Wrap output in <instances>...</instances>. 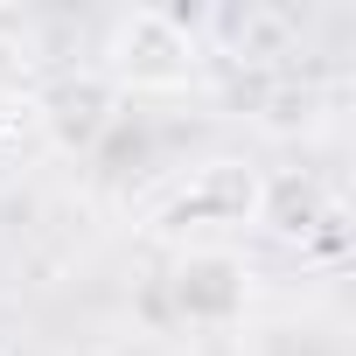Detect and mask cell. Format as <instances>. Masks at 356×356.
Masks as SVG:
<instances>
[{
  "mask_svg": "<svg viewBox=\"0 0 356 356\" xmlns=\"http://www.w3.org/2000/svg\"><path fill=\"white\" fill-rule=\"evenodd\" d=\"M98 77L126 98H168V91H189L210 63V42L189 15H175V8H126L112 15L105 29V49H98Z\"/></svg>",
  "mask_w": 356,
  "mask_h": 356,
  "instance_id": "cell-1",
  "label": "cell"
},
{
  "mask_svg": "<svg viewBox=\"0 0 356 356\" xmlns=\"http://www.w3.org/2000/svg\"><path fill=\"white\" fill-rule=\"evenodd\" d=\"M266 203V168H252L245 154H217L203 168H189V182L161 203V231L196 238V245H224L231 231H252Z\"/></svg>",
  "mask_w": 356,
  "mask_h": 356,
  "instance_id": "cell-2",
  "label": "cell"
},
{
  "mask_svg": "<svg viewBox=\"0 0 356 356\" xmlns=\"http://www.w3.org/2000/svg\"><path fill=\"white\" fill-rule=\"evenodd\" d=\"M168 307L182 328H238L252 307V259L231 245H182L168 266Z\"/></svg>",
  "mask_w": 356,
  "mask_h": 356,
  "instance_id": "cell-3",
  "label": "cell"
},
{
  "mask_svg": "<svg viewBox=\"0 0 356 356\" xmlns=\"http://www.w3.org/2000/svg\"><path fill=\"white\" fill-rule=\"evenodd\" d=\"M42 126H49V140H56L63 154H91V147L119 126V91H112L98 70H77V77H63V84L42 98Z\"/></svg>",
  "mask_w": 356,
  "mask_h": 356,
  "instance_id": "cell-4",
  "label": "cell"
},
{
  "mask_svg": "<svg viewBox=\"0 0 356 356\" xmlns=\"http://www.w3.org/2000/svg\"><path fill=\"white\" fill-rule=\"evenodd\" d=\"M259 224H266L280 245H321V238L342 224V210H335V196L314 182V175H266Z\"/></svg>",
  "mask_w": 356,
  "mask_h": 356,
  "instance_id": "cell-5",
  "label": "cell"
},
{
  "mask_svg": "<svg viewBox=\"0 0 356 356\" xmlns=\"http://www.w3.org/2000/svg\"><path fill=\"white\" fill-rule=\"evenodd\" d=\"M217 29L231 35V49H238V63L252 56V63H273V56H286V35H293V15H280V8H231V15H217Z\"/></svg>",
  "mask_w": 356,
  "mask_h": 356,
  "instance_id": "cell-6",
  "label": "cell"
},
{
  "mask_svg": "<svg viewBox=\"0 0 356 356\" xmlns=\"http://www.w3.org/2000/svg\"><path fill=\"white\" fill-rule=\"evenodd\" d=\"M259 119H266V133H314L328 119V91L321 84H300V77H280L259 98Z\"/></svg>",
  "mask_w": 356,
  "mask_h": 356,
  "instance_id": "cell-7",
  "label": "cell"
},
{
  "mask_svg": "<svg viewBox=\"0 0 356 356\" xmlns=\"http://www.w3.org/2000/svg\"><path fill=\"white\" fill-rule=\"evenodd\" d=\"M8 126H15V98H8V91H0V133H8Z\"/></svg>",
  "mask_w": 356,
  "mask_h": 356,
  "instance_id": "cell-8",
  "label": "cell"
}]
</instances>
